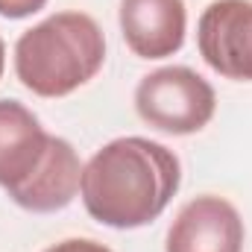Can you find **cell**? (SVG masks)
<instances>
[{
  "label": "cell",
  "mask_w": 252,
  "mask_h": 252,
  "mask_svg": "<svg viewBox=\"0 0 252 252\" xmlns=\"http://www.w3.org/2000/svg\"><path fill=\"white\" fill-rule=\"evenodd\" d=\"M182 167L173 150L150 138H115L82 167L79 193L94 220L112 229L153 223L176 196Z\"/></svg>",
  "instance_id": "obj_1"
},
{
  "label": "cell",
  "mask_w": 252,
  "mask_h": 252,
  "mask_svg": "<svg viewBox=\"0 0 252 252\" xmlns=\"http://www.w3.org/2000/svg\"><path fill=\"white\" fill-rule=\"evenodd\" d=\"M106 38L85 12H56L15 44V73L38 97H64L97 76Z\"/></svg>",
  "instance_id": "obj_2"
},
{
  "label": "cell",
  "mask_w": 252,
  "mask_h": 252,
  "mask_svg": "<svg viewBox=\"0 0 252 252\" xmlns=\"http://www.w3.org/2000/svg\"><path fill=\"white\" fill-rule=\"evenodd\" d=\"M135 109L144 124L170 135H193L214 118V88L190 67H158L135 88Z\"/></svg>",
  "instance_id": "obj_3"
},
{
  "label": "cell",
  "mask_w": 252,
  "mask_h": 252,
  "mask_svg": "<svg viewBox=\"0 0 252 252\" xmlns=\"http://www.w3.org/2000/svg\"><path fill=\"white\" fill-rule=\"evenodd\" d=\"M196 47L214 73L252 82V0H214L199 15Z\"/></svg>",
  "instance_id": "obj_4"
},
{
  "label": "cell",
  "mask_w": 252,
  "mask_h": 252,
  "mask_svg": "<svg viewBox=\"0 0 252 252\" xmlns=\"http://www.w3.org/2000/svg\"><path fill=\"white\" fill-rule=\"evenodd\" d=\"M244 220L223 196H196L167 232V252H241Z\"/></svg>",
  "instance_id": "obj_5"
},
{
  "label": "cell",
  "mask_w": 252,
  "mask_h": 252,
  "mask_svg": "<svg viewBox=\"0 0 252 252\" xmlns=\"http://www.w3.org/2000/svg\"><path fill=\"white\" fill-rule=\"evenodd\" d=\"M185 0H121V32L135 56L167 59L185 44Z\"/></svg>",
  "instance_id": "obj_6"
},
{
  "label": "cell",
  "mask_w": 252,
  "mask_h": 252,
  "mask_svg": "<svg viewBox=\"0 0 252 252\" xmlns=\"http://www.w3.org/2000/svg\"><path fill=\"white\" fill-rule=\"evenodd\" d=\"M50 138L38 118L18 100H0V188L18 190L41 167Z\"/></svg>",
  "instance_id": "obj_7"
},
{
  "label": "cell",
  "mask_w": 252,
  "mask_h": 252,
  "mask_svg": "<svg viewBox=\"0 0 252 252\" xmlns=\"http://www.w3.org/2000/svg\"><path fill=\"white\" fill-rule=\"evenodd\" d=\"M79 182H82V167H79L76 150L64 138L53 135L41 167L32 173L30 182H24L9 196L27 211L50 214V211H59V208L73 202V196L79 190Z\"/></svg>",
  "instance_id": "obj_8"
},
{
  "label": "cell",
  "mask_w": 252,
  "mask_h": 252,
  "mask_svg": "<svg viewBox=\"0 0 252 252\" xmlns=\"http://www.w3.org/2000/svg\"><path fill=\"white\" fill-rule=\"evenodd\" d=\"M44 3H47V0H0V15H3V18H12V21L30 18V15H35V12H41Z\"/></svg>",
  "instance_id": "obj_9"
},
{
  "label": "cell",
  "mask_w": 252,
  "mask_h": 252,
  "mask_svg": "<svg viewBox=\"0 0 252 252\" xmlns=\"http://www.w3.org/2000/svg\"><path fill=\"white\" fill-rule=\"evenodd\" d=\"M44 252H112V250L97 244V241H88V238H70V241H62V244H53Z\"/></svg>",
  "instance_id": "obj_10"
},
{
  "label": "cell",
  "mask_w": 252,
  "mask_h": 252,
  "mask_svg": "<svg viewBox=\"0 0 252 252\" xmlns=\"http://www.w3.org/2000/svg\"><path fill=\"white\" fill-rule=\"evenodd\" d=\"M3 64H6V47H3V38H0V76H3Z\"/></svg>",
  "instance_id": "obj_11"
}]
</instances>
